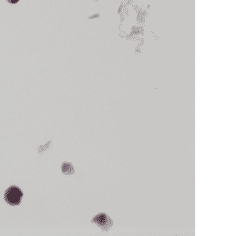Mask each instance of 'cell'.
<instances>
[{
	"instance_id": "obj_1",
	"label": "cell",
	"mask_w": 239,
	"mask_h": 236,
	"mask_svg": "<svg viewBox=\"0 0 239 236\" xmlns=\"http://www.w3.org/2000/svg\"><path fill=\"white\" fill-rule=\"evenodd\" d=\"M23 193L18 187L11 186L5 192V200L11 205H18L21 203Z\"/></svg>"
},
{
	"instance_id": "obj_2",
	"label": "cell",
	"mask_w": 239,
	"mask_h": 236,
	"mask_svg": "<svg viewBox=\"0 0 239 236\" xmlns=\"http://www.w3.org/2000/svg\"><path fill=\"white\" fill-rule=\"evenodd\" d=\"M93 222L98 225L103 231L106 232H108L113 225V221L105 212H100L95 216V217L93 219Z\"/></svg>"
},
{
	"instance_id": "obj_3",
	"label": "cell",
	"mask_w": 239,
	"mask_h": 236,
	"mask_svg": "<svg viewBox=\"0 0 239 236\" xmlns=\"http://www.w3.org/2000/svg\"><path fill=\"white\" fill-rule=\"evenodd\" d=\"M62 172L65 174H72L74 173V169H73L72 164L70 163H63L62 165Z\"/></svg>"
},
{
	"instance_id": "obj_4",
	"label": "cell",
	"mask_w": 239,
	"mask_h": 236,
	"mask_svg": "<svg viewBox=\"0 0 239 236\" xmlns=\"http://www.w3.org/2000/svg\"><path fill=\"white\" fill-rule=\"evenodd\" d=\"M7 2H9L10 3H16V2H18L19 0H7Z\"/></svg>"
}]
</instances>
